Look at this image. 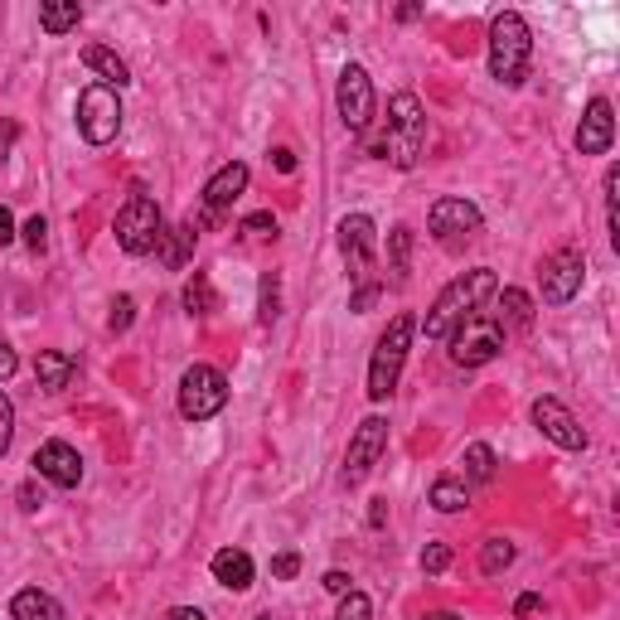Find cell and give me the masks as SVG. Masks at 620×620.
<instances>
[{"label": "cell", "mask_w": 620, "mask_h": 620, "mask_svg": "<svg viewBox=\"0 0 620 620\" xmlns=\"http://www.w3.org/2000/svg\"><path fill=\"white\" fill-rule=\"evenodd\" d=\"M485 296H495V272L490 267H475V272H465L456 277L441 296L432 301L427 310V320H422V330H427V340H446L461 320H470L475 310L485 306Z\"/></svg>", "instance_id": "6da1fadb"}, {"label": "cell", "mask_w": 620, "mask_h": 620, "mask_svg": "<svg viewBox=\"0 0 620 620\" xmlns=\"http://www.w3.org/2000/svg\"><path fill=\"white\" fill-rule=\"evenodd\" d=\"M528 54H533V34L519 10H504L490 25V73L504 88H519L528 73Z\"/></svg>", "instance_id": "7a4b0ae2"}, {"label": "cell", "mask_w": 620, "mask_h": 620, "mask_svg": "<svg viewBox=\"0 0 620 620\" xmlns=\"http://www.w3.org/2000/svg\"><path fill=\"white\" fill-rule=\"evenodd\" d=\"M412 330H417V320H412L407 310H398V315L388 320V330L378 335V344H373V359H369V398L373 403L393 398L403 359H407V349H412Z\"/></svg>", "instance_id": "3957f363"}, {"label": "cell", "mask_w": 620, "mask_h": 620, "mask_svg": "<svg viewBox=\"0 0 620 620\" xmlns=\"http://www.w3.org/2000/svg\"><path fill=\"white\" fill-rule=\"evenodd\" d=\"M383 151L398 170H412L427 151V112L412 93H398L388 102V141H383Z\"/></svg>", "instance_id": "277c9868"}, {"label": "cell", "mask_w": 620, "mask_h": 620, "mask_svg": "<svg viewBox=\"0 0 620 620\" xmlns=\"http://www.w3.org/2000/svg\"><path fill=\"white\" fill-rule=\"evenodd\" d=\"M160 233H165L160 204H155L146 189H136L122 209H117V248L131 252V257H146V252H155Z\"/></svg>", "instance_id": "5b68a950"}, {"label": "cell", "mask_w": 620, "mask_h": 620, "mask_svg": "<svg viewBox=\"0 0 620 620\" xmlns=\"http://www.w3.org/2000/svg\"><path fill=\"white\" fill-rule=\"evenodd\" d=\"M446 340H451V359H456L461 369H480V364H490L499 349H504V325H499L495 315L475 310V315L461 320Z\"/></svg>", "instance_id": "8992f818"}, {"label": "cell", "mask_w": 620, "mask_h": 620, "mask_svg": "<svg viewBox=\"0 0 620 620\" xmlns=\"http://www.w3.org/2000/svg\"><path fill=\"white\" fill-rule=\"evenodd\" d=\"M78 131H83L88 146L117 141V131H122V97H117V88L93 83V88L78 93Z\"/></svg>", "instance_id": "52a82bcc"}, {"label": "cell", "mask_w": 620, "mask_h": 620, "mask_svg": "<svg viewBox=\"0 0 620 620\" xmlns=\"http://www.w3.org/2000/svg\"><path fill=\"white\" fill-rule=\"evenodd\" d=\"M223 403H228V378H223V373L209 369V364L185 369V378H180V412H185L189 422H209V417H218Z\"/></svg>", "instance_id": "ba28073f"}, {"label": "cell", "mask_w": 620, "mask_h": 620, "mask_svg": "<svg viewBox=\"0 0 620 620\" xmlns=\"http://www.w3.org/2000/svg\"><path fill=\"white\" fill-rule=\"evenodd\" d=\"M383 446H388V422L383 417H364L359 422V432L349 436V451H344V470H340V485H364L369 480V470L378 465L383 456Z\"/></svg>", "instance_id": "9c48e42d"}, {"label": "cell", "mask_w": 620, "mask_h": 620, "mask_svg": "<svg viewBox=\"0 0 620 620\" xmlns=\"http://www.w3.org/2000/svg\"><path fill=\"white\" fill-rule=\"evenodd\" d=\"M582 272H587V257H582V248H558L543 257V272H538V281H543V301L548 306H567L577 291H582Z\"/></svg>", "instance_id": "30bf717a"}, {"label": "cell", "mask_w": 620, "mask_h": 620, "mask_svg": "<svg viewBox=\"0 0 620 620\" xmlns=\"http://www.w3.org/2000/svg\"><path fill=\"white\" fill-rule=\"evenodd\" d=\"M335 102H340V122L349 126L354 136H364L369 122H373V83L359 63H349V68L340 73V93H335Z\"/></svg>", "instance_id": "8fae6325"}, {"label": "cell", "mask_w": 620, "mask_h": 620, "mask_svg": "<svg viewBox=\"0 0 620 620\" xmlns=\"http://www.w3.org/2000/svg\"><path fill=\"white\" fill-rule=\"evenodd\" d=\"M427 223H432L436 243L456 248L461 238H475V233H480V209H475L470 199H436Z\"/></svg>", "instance_id": "7c38bea8"}, {"label": "cell", "mask_w": 620, "mask_h": 620, "mask_svg": "<svg viewBox=\"0 0 620 620\" xmlns=\"http://www.w3.org/2000/svg\"><path fill=\"white\" fill-rule=\"evenodd\" d=\"M533 427L548 436L553 446H562V451H582V446H587L582 422H577V417H572L558 398H538V403H533Z\"/></svg>", "instance_id": "4fadbf2b"}, {"label": "cell", "mask_w": 620, "mask_h": 620, "mask_svg": "<svg viewBox=\"0 0 620 620\" xmlns=\"http://www.w3.org/2000/svg\"><path fill=\"white\" fill-rule=\"evenodd\" d=\"M373 238H378V228H373L369 214L340 218V252H344V262H349V272L364 281H369V267H373Z\"/></svg>", "instance_id": "5bb4252c"}, {"label": "cell", "mask_w": 620, "mask_h": 620, "mask_svg": "<svg viewBox=\"0 0 620 620\" xmlns=\"http://www.w3.org/2000/svg\"><path fill=\"white\" fill-rule=\"evenodd\" d=\"M34 470H39L49 485H59V490H78V480H83V456H78L68 441H44V446L34 451Z\"/></svg>", "instance_id": "9a60e30c"}, {"label": "cell", "mask_w": 620, "mask_h": 620, "mask_svg": "<svg viewBox=\"0 0 620 620\" xmlns=\"http://www.w3.org/2000/svg\"><path fill=\"white\" fill-rule=\"evenodd\" d=\"M611 136H616V112L606 97H596L587 107V117L577 126V151L582 155H606L611 151Z\"/></svg>", "instance_id": "2e32d148"}, {"label": "cell", "mask_w": 620, "mask_h": 620, "mask_svg": "<svg viewBox=\"0 0 620 620\" xmlns=\"http://www.w3.org/2000/svg\"><path fill=\"white\" fill-rule=\"evenodd\" d=\"M243 189H248V165H243V160H228L214 180L204 185V204H209V209L218 214V209H228V204H233Z\"/></svg>", "instance_id": "e0dca14e"}, {"label": "cell", "mask_w": 620, "mask_h": 620, "mask_svg": "<svg viewBox=\"0 0 620 620\" xmlns=\"http://www.w3.org/2000/svg\"><path fill=\"white\" fill-rule=\"evenodd\" d=\"M73 373H78V359H73V354H63V349H39V359H34V378H39V388L63 393V388L73 383Z\"/></svg>", "instance_id": "ac0fdd59"}, {"label": "cell", "mask_w": 620, "mask_h": 620, "mask_svg": "<svg viewBox=\"0 0 620 620\" xmlns=\"http://www.w3.org/2000/svg\"><path fill=\"white\" fill-rule=\"evenodd\" d=\"M194 238H199V223H180V228H170V233H160V243H155V257L170 267V272H180L189 257H194Z\"/></svg>", "instance_id": "d6986e66"}, {"label": "cell", "mask_w": 620, "mask_h": 620, "mask_svg": "<svg viewBox=\"0 0 620 620\" xmlns=\"http://www.w3.org/2000/svg\"><path fill=\"white\" fill-rule=\"evenodd\" d=\"M214 582L228 591H248L252 587V558L243 548H223L214 553Z\"/></svg>", "instance_id": "ffe728a7"}, {"label": "cell", "mask_w": 620, "mask_h": 620, "mask_svg": "<svg viewBox=\"0 0 620 620\" xmlns=\"http://www.w3.org/2000/svg\"><path fill=\"white\" fill-rule=\"evenodd\" d=\"M10 620H63V606L49 596V591L30 587L10 601Z\"/></svg>", "instance_id": "44dd1931"}, {"label": "cell", "mask_w": 620, "mask_h": 620, "mask_svg": "<svg viewBox=\"0 0 620 620\" xmlns=\"http://www.w3.org/2000/svg\"><path fill=\"white\" fill-rule=\"evenodd\" d=\"M83 63L102 78V88H126V83H131V68H126L112 49H102V44H88V49H83Z\"/></svg>", "instance_id": "7402d4cb"}, {"label": "cell", "mask_w": 620, "mask_h": 620, "mask_svg": "<svg viewBox=\"0 0 620 620\" xmlns=\"http://www.w3.org/2000/svg\"><path fill=\"white\" fill-rule=\"evenodd\" d=\"M78 20H83V5H78V0H44V5H39V25L49 34L78 30Z\"/></svg>", "instance_id": "603a6c76"}, {"label": "cell", "mask_w": 620, "mask_h": 620, "mask_svg": "<svg viewBox=\"0 0 620 620\" xmlns=\"http://www.w3.org/2000/svg\"><path fill=\"white\" fill-rule=\"evenodd\" d=\"M432 504L441 509V514H461L465 504H470V490H465V480H456V475H441L432 485Z\"/></svg>", "instance_id": "cb8c5ba5"}, {"label": "cell", "mask_w": 620, "mask_h": 620, "mask_svg": "<svg viewBox=\"0 0 620 620\" xmlns=\"http://www.w3.org/2000/svg\"><path fill=\"white\" fill-rule=\"evenodd\" d=\"M499 325H514V330H524L528 320H533V301H528L524 291H499V315H495Z\"/></svg>", "instance_id": "d4e9b609"}, {"label": "cell", "mask_w": 620, "mask_h": 620, "mask_svg": "<svg viewBox=\"0 0 620 620\" xmlns=\"http://www.w3.org/2000/svg\"><path fill=\"white\" fill-rule=\"evenodd\" d=\"M465 480L470 485H485V480H495V451L485 446V441H475V446H465Z\"/></svg>", "instance_id": "484cf974"}, {"label": "cell", "mask_w": 620, "mask_h": 620, "mask_svg": "<svg viewBox=\"0 0 620 620\" xmlns=\"http://www.w3.org/2000/svg\"><path fill=\"white\" fill-rule=\"evenodd\" d=\"M388 267H393L398 281L407 277V267H412V228H393L388 233Z\"/></svg>", "instance_id": "4316f807"}, {"label": "cell", "mask_w": 620, "mask_h": 620, "mask_svg": "<svg viewBox=\"0 0 620 620\" xmlns=\"http://www.w3.org/2000/svg\"><path fill=\"white\" fill-rule=\"evenodd\" d=\"M185 310H189V315H214V310H218L214 286H209L204 272H194V281L185 286Z\"/></svg>", "instance_id": "83f0119b"}, {"label": "cell", "mask_w": 620, "mask_h": 620, "mask_svg": "<svg viewBox=\"0 0 620 620\" xmlns=\"http://www.w3.org/2000/svg\"><path fill=\"white\" fill-rule=\"evenodd\" d=\"M509 562H514V543H509V538H490V543H485V553H480V567L495 577V572H504Z\"/></svg>", "instance_id": "f1b7e54d"}, {"label": "cell", "mask_w": 620, "mask_h": 620, "mask_svg": "<svg viewBox=\"0 0 620 620\" xmlns=\"http://www.w3.org/2000/svg\"><path fill=\"white\" fill-rule=\"evenodd\" d=\"M335 620H373V606H369V596L364 591H344V601H340V616Z\"/></svg>", "instance_id": "f546056e"}, {"label": "cell", "mask_w": 620, "mask_h": 620, "mask_svg": "<svg viewBox=\"0 0 620 620\" xmlns=\"http://www.w3.org/2000/svg\"><path fill=\"white\" fill-rule=\"evenodd\" d=\"M446 567H451V548H446V543H427V548H422V572L441 577Z\"/></svg>", "instance_id": "4dcf8cb0"}, {"label": "cell", "mask_w": 620, "mask_h": 620, "mask_svg": "<svg viewBox=\"0 0 620 620\" xmlns=\"http://www.w3.org/2000/svg\"><path fill=\"white\" fill-rule=\"evenodd\" d=\"M257 320L262 325L277 320V277H262V310H257Z\"/></svg>", "instance_id": "1f68e13d"}, {"label": "cell", "mask_w": 620, "mask_h": 620, "mask_svg": "<svg viewBox=\"0 0 620 620\" xmlns=\"http://www.w3.org/2000/svg\"><path fill=\"white\" fill-rule=\"evenodd\" d=\"M243 233H257V238H277V218L267 214V209H262V214H248V218H243Z\"/></svg>", "instance_id": "d6a6232c"}, {"label": "cell", "mask_w": 620, "mask_h": 620, "mask_svg": "<svg viewBox=\"0 0 620 620\" xmlns=\"http://www.w3.org/2000/svg\"><path fill=\"white\" fill-rule=\"evenodd\" d=\"M10 436H15V407H10V398L0 393V456L10 451Z\"/></svg>", "instance_id": "836d02e7"}, {"label": "cell", "mask_w": 620, "mask_h": 620, "mask_svg": "<svg viewBox=\"0 0 620 620\" xmlns=\"http://www.w3.org/2000/svg\"><path fill=\"white\" fill-rule=\"evenodd\" d=\"M296 572H301V553H291V548H286V553H277V558H272V577L291 582Z\"/></svg>", "instance_id": "e575fe53"}, {"label": "cell", "mask_w": 620, "mask_h": 620, "mask_svg": "<svg viewBox=\"0 0 620 620\" xmlns=\"http://www.w3.org/2000/svg\"><path fill=\"white\" fill-rule=\"evenodd\" d=\"M25 243H30L34 252H44V243H49V223H44V214H34L30 223H25Z\"/></svg>", "instance_id": "d590c367"}, {"label": "cell", "mask_w": 620, "mask_h": 620, "mask_svg": "<svg viewBox=\"0 0 620 620\" xmlns=\"http://www.w3.org/2000/svg\"><path fill=\"white\" fill-rule=\"evenodd\" d=\"M131 296H117V301H112V330H117V335H122V330H131Z\"/></svg>", "instance_id": "8d00e7d4"}, {"label": "cell", "mask_w": 620, "mask_h": 620, "mask_svg": "<svg viewBox=\"0 0 620 620\" xmlns=\"http://www.w3.org/2000/svg\"><path fill=\"white\" fill-rule=\"evenodd\" d=\"M20 509H25V514H34V509H39V504H44V495H39V485H34V480H25V485H20Z\"/></svg>", "instance_id": "74e56055"}, {"label": "cell", "mask_w": 620, "mask_h": 620, "mask_svg": "<svg viewBox=\"0 0 620 620\" xmlns=\"http://www.w3.org/2000/svg\"><path fill=\"white\" fill-rule=\"evenodd\" d=\"M20 369V354H15V349H10V344L0 340V383H5V378H10V373Z\"/></svg>", "instance_id": "f35d334b"}, {"label": "cell", "mask_w": 620, "mask_h": 620, "mask_svg": "<svg viewBox=\"0 0 620 620\" xmlns=\"http://www.w3.org/2000/svg\"><path fill=\"white\" fill-rule=\"evenodd\" d=\"M378 301V281H364L359 291H354V310H369Z\"/></svg>", "instance_id": "ab89813d"}, {"label": "cell", "mask_w": 620, "mask_h": 620, "mask_svg": "<svg viewBox=\"0 0 620 620\" xmlns=\"http://www.w3.org/2000/svg\"><path fill=\"white\" fill-rule=\"evenodd\" d=\"M528 616H538V596H533V591H524V596L514 601V620H528Z\"/></svg>", "instance_id": "60d3db41"}, {"label": "cell", "mask_w": 620, "mask_h": 620, "mask_svg": "<svg viewBox=\"0 0 620 620\" xmlns=\"http://www.w3.org/2000/svg\"><path fill=\"white\" fill-rule=\"evenodd\" d=\"M15 243V218H10V209L0 204V248H10Z\"/></svg>", "instance_id": "b9f144b4"}, {"label": "cell", "mask_w": 620, "mask_h": 620, "mask_svg": "<svg viewBox=\"0 0 620 620\" xmlns=\"http://www.w3.org/2000/svg\"><path fill=\"white\" fill-rule=\"evenodd\" d=\"M325 591L344 596V591H349V572H340V567H335V572H325Z\"/></svg>", "instance_id": "7bdbcfd3"}, {"label": "cell", "mask_w": 620, "mask_h": 620, "mask_svg": "<svg viewBox=\"0 0 620 620\" xmlns=\"http://www.w3.org/2000/svg\"><path fill=\"white\" fill-rule=\"evenodd\" d=\"M272 165H277L281 175H291V170H296V155L286 151V146H281V151H272Z\"/></svg>", "instance_id": "ee69618b"}, {"label": "cell", "mask_w": 620, "mask_h": 620, "mask_svg": "<svg viewBox=\"0 0 620 620\" xmlns=\"http://www.w3.org/2000/svg\"><path fill=\"white\" fill-rule=\"evenodd\" d=\"M165 620H204V611H194V606H175V611H165Z\"/></svg>", "instance_id": "f6af8a7d"}, {"label": "cell", "mask_w": 620, "mask_h": 620, "mask_svg": "<svg viewBox=\"0 0 620 620\" xmlns=\"http://www.w3.org/2000/svg\"><path fill=\"white\" fill-rule=\"evenodd\" d=\"M383 519H388V509H383V499H373V509H369V524H373V528H383Z\"/></svg>", "instance_id": "bcb514c9"}, {"label": "cell", "mask_w": 620, "mask_h": 620, "mask_svg": "<svg viewBox=\"0 0 620 620\" xmlns=\"http://www.w3.org/2000/svg\"><path fill=\"white\" fill-rule=\"evenodd\" d=\"M422 620H461V616H451V611H436V616H422Z\"/></svg>", "instance_id": "7dc6e473"}, {"label": "cell", "mask_w": 620, "mask_h": 620, "mask_svg": "<svg viewBox=\"0 0 620 620\" xmlns=\"http://www.w3.org/2000/svg\"><path fill=\"white\" fill-rule=\"evenodd\" d=\"M257 620H272V616H257Z\"/></svg>", "instance_id": "c3c4849f"}]
</instances>
